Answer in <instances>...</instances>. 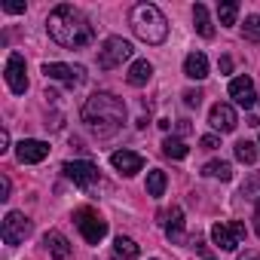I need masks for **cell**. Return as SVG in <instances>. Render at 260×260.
<instances>
[{
  "label": "cell",
  "mask_w": 260,
  "mask_h": 260,
  "mask_svg": "<svg viewBox=\"0 0 260 260\" xmlns=\"http://www.w3.org/2000/svg\"><path fill=\"white\" fill-rule=\"evenodd\" d=\"M46 31H49V37H52L58 46H64V49H83V46H89L92 37H95L89 19H86L77 7H71V4H61V7H55V10L49 13Z\"/></svg>",
  "instance_id": "cell-1"
},
{
  "label": "cell",
  "mask_w": 260,
  "mask_h": 260,
  "mask_svg": "<svg viewBox=\"0 0 260 260\" xmlns=\"http://www.w3.org/2000/svg\"><path fill=\"white\" fill-rule=\"evenodd\" d=\"M83 122L89 125V132H95L98 138L113 135L116 128L125 122V104H122V98H116L110 92H95L83 104Z\"/></svg>",
  "instance_id": "cell-2"
},
{
  "label": "cell",
  "mask_w": 260,
  "mask_h": 260,
  "mask_svg": "<svg viewBox=\"0 0 260 260\" xmlns=\"http://www.w3.org/2000/svg\"><path fill=\"white\" fill-rule=\"evenodd\" d=\"M132 31H135L144 43L159 46V43L169 37V22H166V16L159 13V7H153V4H138V7L132 10Z\"/></svg>",
  "instance_id": "cell-3"
},
{
  "label": "cell",
  "mask_w": 260,
  "mask_h": 260,
  "mask_svg": "<svg viewBox=\"0 0 260 260\" xmlns=\"http://www.w3.org/2000/svg\"><path fill=\"white\" fill-rule=\"evenodd\" d=\"M128 58H132V43L122 40V37H107L104 46L98 49V68L101 71H113Z\"/></svg>",
  "instance_id": "cell-4"
},
{
  "label": "cell",
  "mask_w": 260,
  "mask_h": 260,
  "mask_svg": "<svg viewBox=\"0 0 260 260\" xmlns=\"http://www.w3.org/2000/svg\"><path fill=\"white\" fill-rule=\"evenodd\" d=\"M74 220H77V230L83 233V239L89 245H98L107 236V220L98 211H92V208H77L74 211Z\"/></svg>",
  "instance_id": "cell-5"
},
{
  "label": "cell",
  "mask_w": 260,
  "mask_h": 260,
  "mask_svg": "<svg viewBox=\"0 0 260 260\" xmlns=\"http://www.w3.org/2000/svg\"><path fill=\"white\" fill-rule=\"evenodd\" d=\"M242 239H245V223H239V220H230V223L220 220L211 226V242L220 251H236L242 245Z\"/></svg>",
  "instance_id": "cell-6"
},
{
  "label": "cell",
  "mask_w": 260,
  "mask_h": 260,
  "mask_svg": "<svg viewBox=\"0 0 260 260\" xmlns=\"http://www.w3.org/2000/svg\"><path fill=\"white\" fill-rule=\"evenodd\" d=\"M61 172H64V178L68 181H74L80 190H95L98 184H101V175H98V169L92 166V162H64L61 166Z\"/></svg>",
  "instance_id": "cell-7"
},
{
  "label": "cell",
  "mask_w": 260,
  "mask_h": 260,
  "mask_svg": "<svg viewBox=\"0 0 260 260\" xmlns=\"http://www.w3.org/2000/svg\"><path fill=\"white\" fill-rule=\"evenodd\" d=\"M31 230H34V223H31L22 211H10V214L4 217L0 236H4V242H7V245H19V242H25V239L31 236Z\"/></svg>",
  "instance_id": "cell-8"
},
{
  "label": "cell",
  "mask_w": 260,
  "mask_h": 260,
  "mask_svg": "<svg viewBox=\"0 0 260 260\" xmlns=\"http://www.w3.org/2000/svg\"><path fill=\"white\" fill-rule=\"evenodd\" d=\"M43 74H46V80H58V83H64L71 89L86 80V68H80V64H61V61H46Z\"/></svg>",
  "instance_id": "cell-9"
},
{
  "label": "cell",
  "mask_w": 260,
  "mask_h": 260,
  "mask_svg": "<svg viewBox=\"0 0 260 260\" xmlns=\"http://www.w3.org/2000/svg\"><path fill=\"white\" fill-rule=\"evenodd\" d=\"M7 86L16 92V95H25L28 92V77H25V58L19 52H13L7 58Z\"/></svg>",
  "instance_id": "cell-10"
},
{
  "label": "cell",
  "mask_w": 260,
  "mask_h": 260,
  "mask_svg": "<svg viewBox=\"0 0 260 260\" xmlns=\"http://www.w3.org/2000/svg\"><path fill=\"white\" fill-rule=\"evenodd\" d=\"M16 156H19V162H22V166L43 162V159L49 156V144L34 141V138H25V141H19V144H16Z\"/></svg>",
  "instance_id": "cell-11"
},
{
  "label": "cell",
  "mask_w": 260,
  "mask_h": 260,
  "mask_svg": "<svg viewBox=\"0 0 260 260\" xmlns=\"http://www.w3.org/2000/svg\"><path fill=\"white\" fill-rule=\"evenodd\" d=\"M230 98L239 104V107H254V101H257V92H254V80L251 77H236V80H230Z\"/></svg>",
  "instance_id": "cell-12"
},
{
  "label": "cell",
  "mask_w": 260,
  "mask_h": 260,
  "mask_svg": "<svg viewBox=\"0 0 260 260\" xmlns=\"http://www.w3.org/2000/svg\"><path fill=\"white\" fill-rule=\"evenodd\" d=\"M110 162H113V169H116L119 175H125V178H132V175H138V172L144 169V156L135 153V150H116V153L110 156Z\"/></svg>",
  "instance_id": "cell-13"
},
{
  "label": "cell",
  "mask_w": 260,
  "mask_h": 260,
  "mask_svg": "<svg viewBox=\"0 0 260 260\" xmlns=\"http://www.w3.org/2000/svg\"><path fill=\"white\" fill-rule=\"evenodd\" d=\"M208 122H211V128H217V132H233V128L239 125V116H236V110L230 104H220L217 101L208 110Z\"/></svg>",
  "instance_id": "cell-14"
},
{
  "label": "cell",
  "mask_w": 260,
  "mask_h": 260,
  "mask_svg": "<svg viewBox=\"0 0 260 260\" xmlns=\"http://www.w3.org/2000/svg\"><path fill=\"white\" fill-rule=\"evenodd\" d=\"M43 245L49 248V254H52V260H71V242L58 233V230H52V233H46V239H43Z\"/></svg>",
  "instance_id": "cell-15"
},
{
  "label": "cell",
  "mask_w": 260,
  "mask_h": 260,
  "mask_svg": "<svg viewBox=\"0 0 260 260\" xmlns=\"http://www.w3.org/2000/svg\"><path fill=\"white\" fill-rule=\"evenodd\" d=\"M184 74H187L190 80H205V77H208V58H205L202 52H190V55L184 58Z\"/></svg>",
  "instance_id": "cell-16"
},
{
  "label": "cell",
  "mask_w": 260,
  "mask_h": 260,
  "mask_svg": "<svg viewBox=\"0 0 260 260\" xmlns=\"http://www.w3.org/2000/svg\"><path fill=\"white\" fill-rule=\"evenodd\" d=\"M166 236H169L172 242H181V239H184V211H181L178 205L166 214Z\"/></svg>",
  "instance_id": "cell-17"
},
{
  "label": "cell",
  "mask_w": 260,
  "mask_h": 260,
  "mask_svg": "<svg viewBox=\"0 0 260 260\" xmlns=\"http://www.w3.org/2000/svg\"><path fill=\"white\" fill-rule=\"evenodd\" d=\"M150 77H153V64L147 58H138L132 68H128V83H132V86H147Z\"/></svg>",
  "instance_id": "cell-18"
},
{
  "label": "cell",
  "mask_w": 260,
  "mask_h": 260,
  "mask_svg": "<svg viewBox=\"0 0 260 260\" xmlns=\"http://www.w3.org/2000/svg\"><path fill=\"white\" fill-rule=\"evenodd\" d=\"M113 251H116V257H122V260H138V254H141V248L128 239V236H116Z\"/></svg>",
  "instance_id": "cell-19"
},
{
  "label": "cell",
  "mask_w": 260,
  "mask_h": 260,
  "mask_svg": "<svg viewBox=\"0 0 260 260\" xmlns=\"http://www.w3.org/2000/svg\"><path fill=\"white\" fill-rule=\"evenodd\" d=\"M193 22H196V31H199L202 37H214V25H211L208 10H205L202 4H196V7H193Z\"/></svg>",
  "instance_id": "cell-20"
},
{
  "label": "cell",
  "mask_w": 260,
  "mask_h": 260,
  "mask_svg": "<svg viewBox=\"0 0 260 260\" xmlns=\"http://www.w3.org/2000/svg\"><path fill=\"white\" fill-rule=\"evenodd\" d=\"M202 175H208V178H220V181H230V178H233V166L223 162V159H214V162H208V166L202 169Z\"/></svg>",
  "instance_id": "cell-21"
},
{
  "label": "cell",
  "mask_w": 260,
  "mask_h": 260,
  "mask_svg": "<svg viewBox=\"0 0 260 260\" xmlns=\"http://www.w3.org/2000/svg\"><path fill=\"white\" fill-rule=\"evenodd\" d=\"M162 153H166L169 159H184L190 150H187V144H184L181 138H166V141H162Z\"/></svg>",
  "instance_id": "cell-22"
},
{
  "label": "cell",
  "mask_w": 260,
  "mask_h": 260,
  "mask_svg": "<svg viewBox=\"0 0 260 260\" xmlns=\"http://www.w3.org/2000/svg\"><path fill=\"white\" fill-rule=\"evenodd\" d=\"M147 193H150V196H162V193H166V172H162V169H153V172L147 175Z\"/></svg>",
  "instance_id": "cell-23"
},
{
  "label": "cell",
  "mask_w": 260,
  "mask_h": 260,
  "mask_svg": "<svg viewBox=\"0 0 260 260\" xmlns=\"http://www.w3.org/2000/svg\"><path fill=\"white\" fill-rule=\"evenodd\" d=\"M236 159L245 162V166H254V159H257V147H254L251 141H239V144H236Z\"/></svg>",
  "instance_id": "cell-24"
},
{
  "label": "cell",
  "mask_w": 260,
  "mask_h": 260,
  "mask_svg": "<svg viewBox=\"0 0 260 260\" xmlns=\"http://www.w3.org/2000/svg\"><path fill=\"white\" fill-rule=\"evenodd\" d=\"M236 16H239V4H217V19L220 25H236Z\"/></svg>",
  "instance_id": "cell-25"
},
{
  "label": "cell",
  "mask_w": 260,
  "mask_h": 260,
  "mask_svg": "<svg viewBox=\"0 0 260 260\" xmlns=\"http://www.w3.org/2000/svg\"><path fill=\"white\" fill-rule=\"evenodd\" d=\"M242 34H245V40L260 43V16H248L245 25H242Z\"/></svg>",
  "instance_id": "cell-26"
},
{
  "label": "cell",
  "mask_w": 260,
  "mask_h": 260,
  "mask_svg": "<svg viewBox=\"0 0 260 260\" xmlns=\"http://www.w3.org/2000/svg\"><path fill=\"white\" fill-rule=\"evenodd\" d=\"M242 196L260 205V172H257V175H251V178L245 181V187H242Z\"/></svg>",
  "instance_id": "cell-27"
},
{
  "label": "cell",
  "mask_w": 260,
  "mask_h": 260,
  "mask_svg": "<svg viewBox=\"0 0 260 260\" xmlns=\"http://www.w3.org/2000/svg\"><path fill=\"white\" fill-rule=\"evenodd\" d=\"M184 104H187V107H199V104H202V92H199V89H187V92H184Z\"/></svg>",
  "instance_id": "cell-28"
},
{
  "label": "cell",
  "mask_w": 260,
  "mask_h": 260,
  "mask_svg": "<svg viewBox=\"0 0 260 260\" xmlns=\"http://www.w3.org/2000/svg\"><path fill=\"white\" fill-rule=\"evenodd\" d=\"M0 199H10V178L0 175Z\"/></svg>",
  "instance_id": "cell-29"
},
{
  "label": "cell",
  "mask_w": 260,
  "mask_h": 260,
  "mask_svg": "<svg viewBox=\"0 0 260 260\" xmlns=\"http://www.w3.org/2000/svg\"><path fill=\"white\" fill-rule=\"evenodd\" d=\"M199 144H202V150H214V147H217V144H220V141H217V138H214V135H205V138H202V141H199Z\"/></svg>",
  "instance_id": "cell-30"
},
{
  "label": "cell",
  "mask_w": 260,
  "mask_h": 260,
  "mask_svg": "<svg viewBox=\"0 0 260 260\" xmlns=\"http://www.w3.org/2000/svg\"><path fill=\"white\" fill-rule=\"evenodd\" d=\"M4 13H13V16H19V13H25V4H4Z\"/></svg>",
  "instance_id": "cell-31"
},
{
  "label": "cell",
  "mask_w": 260,
  "mask_h": 260,
  "mask_svg": "<svg viewBox=\"0 0 260 260\" xmlns=\"http://www.w3.org/2000/svg\"><path fill=\"white\" fill-rule=\"evenodd\" d=\"M217 68H220V74H230V71H233V58H230V55H223V58L217 61Z\"/></svg>",
  "instance_id": "cell-32"
},
{
  "label": "cell",
  "mask_w": 260,
  "mask_h": 260,
  "mask_svg": "<svg viewBox=\"0 0 260 260\" xmlns=\"http://www.w3.org/2000/svg\"><path fill=\"white\" fill-rule=\"evenodd\" d=\"M10 150V132L4 128V132H0V153H7Z\"/></svg>",
  "instance_id": "cell-33"
},
{
  "label": "cell",
  "mask_w": 260,
  "mask_h": 260,
  "mask_svg": "<svg viewBox=\"0 0 260 260\" xmlns=\"http://www.w3.org/2000/svg\"><path fill=\"white\" fill-rule=\"evenodd\" d=\"M239 260H260V254H257V251H242Z\"/></svg>",
  "instance_id": "cell-34"
},
{
  "label": "cell",
  "mask_w": 260,
  "mask_h": 260,
  "mask_svg": "<svg viewBox=\"0 0 260 260\" xmlns=\"http://www.w3.org/2000/svg\"><path fill=\"white\" fill-rule=\"evenodd\" d=\"M196 248H199V251H202V260H214V257H211V254H208V251H205V248H202V242H199V239H196Z\"/></svg>",
  "instance_id": "cell-35"
},
{
  "label": "cell",
  "mask_w": 260,
  "mask_h": 260,
  "mask_svg": "<svg viewBox=\"0 0 260 260\" xmlns=\"http://www.w3.org/2000/svg\"><path fill=\"white\" fill-rule=\"evenodd\" d=\"M254 233L260 236V205H257V214H254Z\"/></svg>",
  "instance_id": "cell-36"
}]
</instances>
